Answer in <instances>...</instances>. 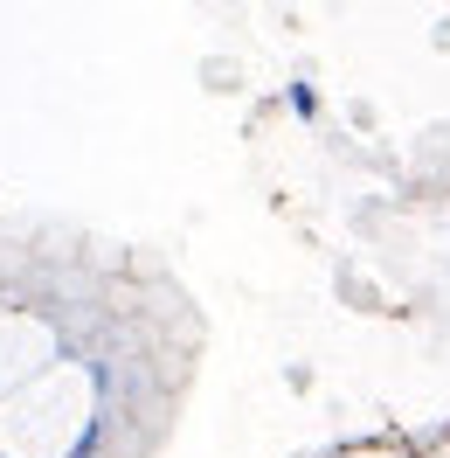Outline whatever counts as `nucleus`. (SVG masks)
Instances as JSON below:
<instances>
[{
	"label": "nucleus",
	"mask_w": 450,
	"mask_h": 458,
	"mask_svg": "<svg viewBox=\"0 0 450 458\" xmlns=\"http://www.w3.org/2000/svg\"><path fill=\"white\" fill-rule=\"evenodd\" d=\"M284 112L291 118H319V84H312V77H291V84H284Z\"/></svg>",
	"instance_id": "nucleus-1"
}]
</instances>
